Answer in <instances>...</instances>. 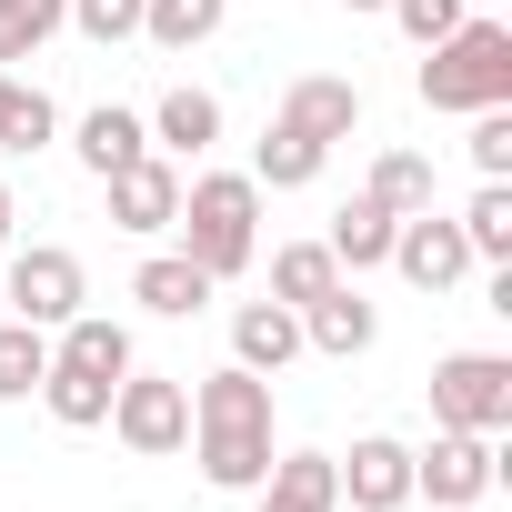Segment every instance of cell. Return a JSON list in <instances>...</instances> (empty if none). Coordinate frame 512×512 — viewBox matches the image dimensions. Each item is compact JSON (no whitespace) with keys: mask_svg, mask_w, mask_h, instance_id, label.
Returning <instances> with one entry per match:
<instances>
[{"mask_svg":"<svg viewBox=\"0 0 512 512\" xmlns=\"http://www.w3.org/2000/svg\"><path fill=\"white\" fill-rule=\"evenodd\" d=\"M181 452L201 462L211 492H251V482L272 472V382L241 372V362L201 372V382H191V442H181Z\"/></svg>","mask_w":512,"mask_h":512,"instance_id":"1","label":"cell"},{"mask_svg":"<svg viewBox=\"0 0 512 512\" xmlns=\"http://www.w3.org/2000/svg\"><path fill=\"white\" fill-rule=\"evenodd\" d=\"M171 231H181V251H191L211 282H241L251 251H262V181H251V171H201V181H181Z\"/></svg>","mask_w":512,"mask_h":512,"instance_id":"2","label":"cell"},{"mask_svg":"<svg viewBox=\"0 0 512 512\" xmlns=\"http://www.w3.org/2000/svg\"><path fill=\"white\" fill-rule=\"evenodd\" d=\"M412 91H422V111H492V101H512V31L492 21V11H462L432 51H422V71H412Z\"/></svg>","mask_w":512,"mask_h":512,"instance_id":"3","label":"cell"},{"mask_svg":"<svg viewBox=\"0 0 512 512\" xmlns=\"http://www.w3.org/2000/svg\"><path fill=\"white\" fill-rule=\"evenodd\" d=\"M111 432H121V452H141V462H171L181 442H191V382L181 372H121L111 382Z\"/></svg>","mask_w":512,"mask_h":512,"instance_id":"4","label":"cell"},{"mask_svg":"<svg viewBox=\"0 0 512 512\" xmlns=\"http://www.w3.org/2000/svg\"><path fill=\"white\" fill-rule=\"evenodd\" d=\"M432 422L442 432H512V362L502 352H442L432 362Z\"/></svg>","mask_w":512,"mask_h":512,"instance_id":"5","label":"cell"},{"mask_svg":"<svg viewBox=\"0 0 512 512\" xmlns=\"http://www.w3.org/2000/svg\"><path fill=\"white\" fill-rule=\"evenodd\" d=\"M492 482H502V432H442L432 422V442L412 452V492L432 512H472Z\"/></svg>","mask_w":512,"mask_h":512,"instance_id":"6","label":"cell"},{"mask_svg":"<svg viewBox=\"0 0 512 512\" xmlns=\"http://www.w3.org/2000/svg\"><path fill=\"white\" fill-rule=\"evenodd\" d=\"M81 251H61V241H31V251H11L0 262V312L11 322H41V332H61L71 312H81Z\"/></svg>","mask_w":512,"mask_h":512,"instance_id":"7","label":"cell"},{"mask_svg":"<svg viewBox=\"0 0 512 512\" xmlns=\"http://www.w3.org/2000/svg\"><path fill=\"white\" fill-rule=\"evenodd\" d=\"M392 272H402L412 292H432V302H442V292H452V282H472L482 262H472V241H462V221H452V211H412V221L392 231Z\"/></svg>","mask_w":512,"mask_h":512,"instance_id":"8","label":"cell"},{"mask_svg":"<svg viewBox=\"0 0 512 512\" xmlns=\"http://www.w3.org/2000/svg\"><path fill=\"white\" fill-rule=\"evenodd\" d=\"M101 191H111V231H131V241H161V231H171V211H181V161L141 151V161H121Z\"/></svg>","mask_w":512,"mask_h":512,"instance_id":"9","label":"cell"},{"mask_svg":"<svg viewBox=\"0 0 512 512\" xmlns=\"http://www.w3.org/2000/svg\"><path fill=\"white\" fill-rule=\"evenodd\" d=\"M332 472H342L352 512H402L412 502V442H392V432H362L352 452H332Z\"/></svg>","mask_w":512,"mask_h":512,"instance_id":"10","label":"cell"},{"mask_svg":"<svg viewBox=\"0 0 512 512\" xmlns=\"http://www.w3.org/2000/svg\"><path fill=\"white\" fill-rule=\"evenodd\" d=\"M272 121H292L302 141H322V151H332V141H352V131H362V81H332V71H302V81L282 91V111H272Z\"/></svg>","mask_w":512,"mask_h":512,"instance_id":"11","label":"cell"},{"mask_svg":"<svg viewBox=\"0 0 512 512\" xmlns=\"http://www.w3.org/2000/svg\"><path fill=\"white\" fill-rule=\"evenodd\" d=\"M141 131H151V151H161V161H201V151L221 141V101H211L201 81H171V91L141 111Z\"/></svg>","mask_w":512,"mask_h":512,"instance_id":"12","label":"cell"},{"mask_svg":"<svg viewBox=\"0 0 512 512\" xmlns=\"http://www.w3.org/2000/svg\"><path fill=\"white\" fill-rule=\"evenodd\" d=\"M231 362L262 372V382H282V372L302 362V312H292V302H241V312H231Z\"/></svg>","mask_w":512,"mask_h":512,"instance_id":"13","label":"cell"},{"mask_svg":"<svg viewBox=\"0 0 512 512\" xmlns=\"http://www.w3.org/2000/svg\"><path fill=\"white\" fill-rule=\"evenodd\" d=\"M372 342H382V312L362 302V282H332L322 302H302V352L352 362V352H372Z\"/></svg>","mask_w":512,"mask_h":512,"instance_id":"14","label":"cell"},{"mask_svg":"<svg viewBox=\"0 0 512 512\" xmlns=\"http://www.w3.org/2000/svg\"><path fill=\"white\" fill-rule=\"evenodd\" d=\"M211 292H221V282H211V272L191 262V251H151V262L131 272V302H141L151 322H191V312H201Z\"/></svg>","mask_w":512,"mask_h":512,"instance_id":"15","label":"cell"},{"mask_svg":"<svg viewBox=\"0 0 512 512\" xmlns=\"http://www.w3.org/2000/svg\"><path fill=\"white\" fill-rule=\"evenodd\" d=\"M392 231H402V221H392L372 191H352V201L332 211V231H322V241H332V262L362 282V272H382V262H392Z\"/></svg>","mask_w":512,"mask_h":512,"instance_id":"16","label":"cell"},{"mask_svg":"<svg viewBox=\"0 0 512 512\" xmlns=\"http://www.w3.org/2000/svg\"><path fill=\"white\" fill-rule=\"evenodd\" d=\"M51 362H71V372H91V382H121L141 352H131V332H121L111 312H71L61 342H51Z\"/></svg>","mask_w":512,"mask_h":512,"instance_id":"17","label":"cell"},{"mask_svg":"<svg viewBox=\"0 0 512 512\" xmlns=\"http://www.w3.org/2000/svg\"><path fill=\"white\" fill-rule=\"evenodd\" d=\"M71 151H81V171H91V181H111L121 161H141V151H151V131H141V111H121V101H101V111H81V131H71Z\"/></svg>","mask_w":512,"mask_h":512,"instance_id":"18","label":"cell"},{"mask_svg":"<svg viewBox=\"0 0 512 512\" xmlns=\"http://www.w3.org/2000/svg\"><path fill=\"white\" fill-rule=\"evenodd\" d=\"M322 161H332L322 141H302L292 121H272V131H262V151H251V181H262V191H312V181H322Z\"/></svg>","mask_w":512,"mask_h":512,"instance_id":"19","label":"cell"},{"mask_svg":"<svg viewBox=\"0 0 512 512\" xmlns=\"http://www.w3.org/2000/svg\"><path fill=\"white\" fill-rule=\"evenodd\" d=\"M332 282H352V272L332 262V241H282V251H272V302L302 312V302H322Z\"/></svg>","mask_w":512,"mask_h":512,"instance_id":"20","label":"cell"},{"mask_svg":"<svg viewBox=\"0 0 512 512\" xmlns=\"http://www.w3.org/2000/svg\"><path fill=\"white\" fill-rule=\"evenodd\" d=\"M61 31H71V0H0V71H11V61H41Z\"/></svg>","mask_w":512,"mask_h":512,"instance_id":"21","label":"cell"},{"mask_svg":"<svg viewBox=\"0 0 512 512\" xmlns=\"http://www.w3.org/2000/svg\"><path fill=\"white\" fill-rule=\"evenodd\" d=\"M221 11H231V0H141V41L151 51H201L221 31Z\"/></svg>","mask_w":512,"mask_h":512,"instance_id":"22","label":"cell"},{"mask_svg":"<svg viewBox=\"0 0 512 512\" xmlns=\"http://www.w3.org/2000/svg\"><path fill=\"white\" fill-rule=\"evenodd\" d=\"M452 221H462V241H472V262H492V272L512 262V181H482Z\"/></svg>","mask_w":512,"mask_h":512,"instance_id":"23","label":"cell"},{"mask_svg":"<svg viewBox=\"0 0 512 512\" xmlns=\"http://www.w3.org/2000/svg\"><path fill=\"white\" fill-rule=\"evenodd\" d=\"M41 402H51L61 432H101V422H111V382H91V372H71V362L41 372Z\"/></svg>","mask_w":512,"mask_h":512,"instance_id":"24","label":"cell"},{"mask_svg":"<svg viewBox=\"0 0 512 512\" xmlns=\"http://www.w3.org/2000/svg\"><path fill=\"white\" fill-rule=\"evenodd\" d=\"M41 372H51V332L0 312V402H31V392H41Z\"/></svg>","mask_w":512,"mask_h":512,"instance_id":"25","label":"cell"},{"mask_svg":"<svg viewBox=\"0 0 512 512\" xmlns=\"http://www.w3.org/2000/svg\"><path fill=\"white\" fill-rule=\"evenodd\" d=\"M362 191H372L392 221H412V211H432V161H422V151H382Z\"/></svg>","mask_w":512,"mask_h":512,"instance_id":"26","label":"cell"},{"mask_svg":"<svg viewBox=\"0 0 512 512\" xmlns=\"http://www.w3.org/2000/svg\"><path fill=\"white\" fill-rule=\"evenodd\" d=\"M51 131H61V111H51V91H11V111H0V151H51Z\"/></svg>","mask_w":512,"mask_h":512,"instance_id":"27","label":"cell"},{"mask_svg":"<svg viewBox=\"0 0 512 512\" xmlns=\"http://www.w3.org/2000/svg\"><path fill=\"white\" fill-rule=\"evenodd\" d=\"M71 31L101 41V51H121V41H141V0H71Z\"/></svg>","mask_w":512,"mask_h":512,"instance_id":"28","label":"cell"},{"mask_svg":"<svg viewBox=\"0 0 512 512\" xmlns=\"http://www.w3.org/2000/svg\"><path fill=\"white\" fill-rule=\"evenodd\" d=\"M472 171H482V181H512V101L472 111Z\"/></svg>","mask_w":512,"mask_h":512,"instance_id":"29","label":"cell"},{"mask_svg":"<svg viewBox=\"0 0 512 512\" xmlns=\"http://www.w3.org/2000/svg\"><path fill=\"white\" fill-rule=\"evenodd\" d=\"M392 21H402V41H412V51H432V41L462 21V0H392Z\"/></svg>","mask_w":512,"mask_h":512,"instance_id":"30","label":"cell"},{"mask_svg":"<svg viewBox=\"0 0 512 512\" xmlns=\"http://www.w3.org/2000/svg\"><path fill=\"white\" fill-rule=\"evenodd\" d=\"M11 221H21V201H11V181H0V251H11Z\"/></svg>","mask_w":512,"mask_h":512,"instance_id":"31","label":"cell"},{"mask_svg":"<svg viewBox=\"0 0 512 512\" xmlns=\"http://www.w3.org/2000/svg\"><path fill=\"white\" fill-rule=\"evenodd\" d=\"M342 11H392V0H342Z\"/></svg>","mask_w":512,"mask_h":512,"instance_id":"32","label":"cell"},{"mask_svg":"<svg viewBox=\"0 0 512 512\" xmlns=\"http://www.w3.org/2000/svg\"><path fill=\"white\" fill-rule=\"evenodd\" d=\"M11 91H21V81H11V71H0V111H11Z\"/></svg>","mask_w":512,"mask_h":512,"instance_id":"33","label":"cell"},{"mask_svg":"<svg viewBox=\"0 0 512 512\" xmlns=\"http://www.w3.org/2000/svg\"><path fill=\"white\" fill-rule=\"evenodd\" d=\"M462 11H492V0H462Z\"/></svg>","mask_w":512,"mask_h":512,"instance_id":"34","label":"cell"}]
</instances>
